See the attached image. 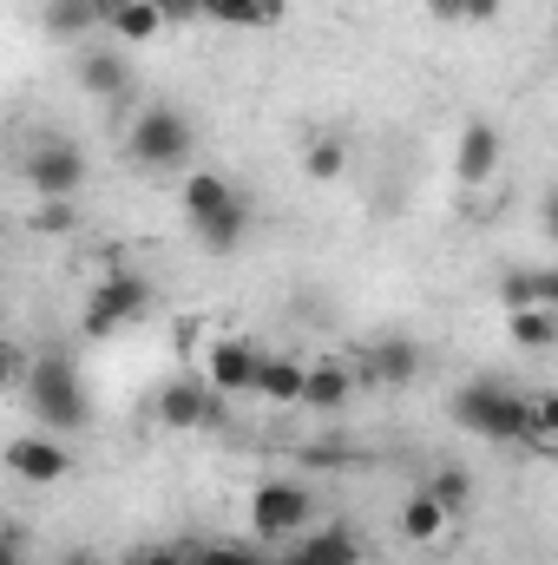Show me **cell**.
Segmentation results:
<instances>
[{
	"instance_id": "6da1fadb",
	"label": "cell",
	"mask_w": 558,
	"mask_h": 565,
	"mask_svg": "<svg viewBox=\"0 0 558 565\" xmlns=\"http://www.w3.org/2000/svg\"><path fill=\"white\" fill-rule=\"evenodd\" d=\"M178 204H184L197 244L217 250V257H230V250L250 237V204H244V191H237L224 171H191V178L178 184Z\"/></svg>"
},
{
	"instance_id": "44dd1931",
	"label": "cell",
	"mask_w": 558,
	"mask_h": 565,
	"mask_svg": "<svg viewBox=\"0 0 558 565\" xmlns=\"http://www.w3.org/2000/svg\"><path fill=\"white\" fill-rule=\"evenodd\" d=\"M500 296H506V309H533V302H552L558 282H552V270H513L500 282Z\"/></svg>"
},
{
	"instance_id": "e0dca14e",
	"label": "cell",
	"mask_w": 558,
	"mask_h": 565,
	"mask_svg": "<svg viewBox=\"0 0 558 565\" xmlns=\"http://www.w3.org/2000/svg\"><path fill=\"white\" fill-rule=\"evenodd\" d=\"M302 369H309V362H296V355H264V362H257V382H250V395H264V402L289 408V402L302 395Z\"/></svg>"
},
{
	"instance_id": "8fae6325",
	"label": "cell",
	"mask_w": 558,
	"mask_h": 565,
	"mask_svg": "<svg viewBox=\"0 0 558 565\" xmlns=\"http://www.w3.org/2000/svg\"><path fill=\"white\" fill-rule=\"evenodd\" d=\"M500 158H506V145H500V132L486 119H466L460 126V145H453V178L460 184H486L500 171Z\"/></svg>"
},
{
	"instance_id": "30bf717a",
	"label": "cell",
	"mask_w": 558,
	"mask_h": 565,
	"mask_svg": "<svg viewBox=\"0 0 558 565\" xmlns=\"http://www.w3.org/2000/svg\"><path fill=\"white\" fill-rule=\"evenodd\" d=\"M257 342L250 335H217L211 342V355H204V382L217 388V395H250V382H257Z\"/></svg>"
},
{
	"instance_id": "4fadbf2b",
	"label": "cell",
	"mask_w": 558,
	"mask_h": 565,
	"mask_svg": "<svg viewBox=\"0 0 558 565\" xmlns=\"http://www.w3.org/2000/svg\"><path fill=\"white\" fill-rule=\"evenodd\" d=\"M73 79H79V93H93V99H126L132 66H126V53H119V46H86Z\"/></svg>"
},
{
	"instance_id": "9c48e42d",
	"label": "cell",
	"mask_w": 558,
	"mask_h": 565,
	"mask_svg": "<svg viewBox=\"0 0 558 565\" xmlns=\"http://www.w3.org/2000/svg\"><path fill=\"white\" fill-rule=\"evenodd\" d=\"M0 460H7V473H13V480H33V487H60V480L73 473V454H66L53 434L7 440V447H0Z\"/></svg>"
},
{
	"instance_id": "cb8c5ba5",
	"label": "cell",
	"mask_w": 558,
	"mask_h": 565,
	"mask_svg": "<svg viewBox=\"0 0 558 565\" xmlns=\"http://www.w3.org/2000/svg\"><path fill=\"white\" fill-rule=\"evenodd\" d=\"M420 493H427V500H440L447 513H460V507L473 500V473H466V467H440V473H433Z\"/></svg>"
},
{
	"instance_id": "2e32d148",
	"label": "cell",
	"mask_w": 558,
	"mask_h": 565,
	"mask_svg": "<svg viewBox=\"0 0 558 565\" xmlns=\"http://www.w3.org/2000/svg\"><path fill=\"white\" fill-rule=\"evenodd\" d=\"M506 335L526 349V355H546L558 342V309L552 302H533V309H506Z\"/></svg>"
},
{
	"instance_id": "ffe728a7",
	"label": "cell",
	"mask_w": 558,
	"mask_h": 565,
	"mask_svg": "<svg viewBox=\"0 0 558 565\" xmlns=\"http://www.w3.org/2000/svg\"><path fill=\"white\" fill-rule=\"evenodd\" d=\"M282 13V0H204V20L217 26H270Z\"/></svg>"
},
{
	"instance_id": "484cf974",
	"label": "cell",
	"mask_w": 558,
	"mask_h": 565,
	"mask_svg": "<svg viewBox=\"0 0 558 565\" xmlns=\"http://www.w3.org/2000/svg\"><path fill=\"white\" fill-rule=\"evenodd\" d=\"M191 565H257V546H244V540H211V546H197Z\"/></svg>"
},
{
	"instance_id": "3957f363",
	"label": "cell",
	"mask_w": 558,
	"mask_h": 565,
	"mask_svg": "<svg viewBox=\"0 0 558 565\" xmlns=\"http://www.w3.org/2000/svg\"><path fill=\"white\" fill-rule=\"evenodd\" d=\"M191 139H197V126L178 106H144L132 119V132H126V151H132L139 171H184L191 164Z\"/></svg>"
},
{
	"instance_id": "5b68a950",
	"label": "cell",
	"mask_w": 558,
	"mask_h": 565,
	"mask_svg": "<svg viewBox=\"0 0 558 565\" xmlns=\"http://www.w3.org/2000/svg\"><path fill=\"white\" fill-rule=\"evenodd\" d=\"M20 171H26V184H33V198H79L86 191V151L73 139H33L26 145V158H20Z\"/></svg>"
},
{
	"instance_id": "d4e9b609",
	"label": "cell",
	"mask_w": 558,
	"mask_h": 565,
	"mask_svg": "<svg viewBox=\"0 0 558 565\" xmlns=\"http://www.w3.org/2000/svg\"><path fill=\"white\" fill-rule=\"evenodd\" d=\"M302 171H309L315 184H335V178L348 171V145L342 139H315L309 145V158H302Z\"/></svg>"
},
{
	"instance_id": "1f68e13d",
	"label": "cell",
	"mask_w": 558,
	"mask_h": 565,
	"mask_svg": "<svg viewBox=\"0 0 558 565\" xmlns=\"http://www.w3.org/2000/svg\"><path fill=\"white\" fill-rule=\"evenodd\" d=\"M0 565H26V553H20V533H0Z\"/></svg>"
},
{
	"instance_id": "7402d4cb",
	"label": "cell",
	"mask_w": 558,
	"mask_h": 565,
	"mask_svg": "<svg viewBox=\"0 0 558 565\" xmlns=\"http://www.w3.org/2000/svg\"><path fill=\"white\" fill-rule=\"evenodd\" d=\"M375 375H382L388 388H408L420 375V349L415 342H382V349H375Z\"/></svg>"
},
{
	"instance_id": "f1b7e54d",
	"label": "cell",
	"mask_w": 558,
	"mask_h": 565,
	"mask_svg": "<svg viewBox=\"0 0 558 565\" xmlns=\"http://www.w3.org/2000/svg\"><path fill=\"white\" fill-rule=\"evenodd\" d=\"M486 20H500V0H466V26H486Z\"/></svg>"
},
{
	"instance_id": "4dcf8cb0",
	"label": "cell",
	"mask_w": 558,
	"mask_h": 565,
	"mask_svg": "<svg viewBox=\"0 0 558 565\" xmlns=\"http://www.w3.org/2000/svg\"><path fill=\"white\" fill-rule=\"evenodd\" d=\"M13 382H20V362H13V349H0V395H13Z\"/></svg>"
},
{
	"instance_id": "d6a6232c",
	"label": "cell",
	"mask_w": 558,
	"mask_h": 565,
	"mask_svg": "<svg viewBox=\"0 0 558 565\" xmlns=\"http://www.w3.org/2000/svg\"><path fill=\"white\" fill-rule=\"evenodd\" d=\"M0 533H13V520H7V500H0Z\"/></svg>"
},
{
	"instance_id": "8992f818",
	"label": "cell",
	"mask_w": 558,
	"mask_h": 565,
	"mask_svg": "<svg viewBox=\"0 0 558 565\" xmlns=\"http://www.w3.org/2000/svg\"><path fill=\"white\" fill-rule=\"evenodd\" d=\"M144 316H151V282L144 277H106L86 296L79 329H86V335H119L126 322H144Z\"/></svg>"
},
{
	"instance_id": "603a6c76",
	"label": "cell",
	"mask_w": 558,
	"mask_h": 565,
	"mask_svg": "<svg viewBox=\"0 0 558 565\" xmlns=\"http://www.w3.org/2000/svg\"><path fill=\"white\" fill-rule=\"evenodd\" d=\"M79 217H73V198H33V217H26V231L33 237H66Z\"/></svg>"
},
{
	"instance_id": "9a60e30c",
	"label": "cell",
	"mask_w": 558,
	"mask_h": 565,
	"mask_svg": "<svg viewBox=\"0 0 558 565\" xmlns=\"http://www.w3.org/2000/svg\"><path fill=\"white\" fill-rule=\"evenodd\" d=\"M296 559L302 565H362V533L355 526H315V533H296Z\"/></svg>"
},
{
	"instance_id": "7c38bea8",
	"label": "cell",
	"mask_w": 558,
	"mask_h": 565,
	"mask_svg": "<svg viewBox=\"0 0 558 565\" xmlns=\"http://www.w3.org/2000/svg\"><path fill=\"white\" fill-rule=\"evenodd\" d=\"M99 26L119 46H144L164 33V13H158V0H99Z\"/></svg>"
},
{
	"instance_id": "f546056e",
	"label": "cell",
	"mask_w": 558,
	"mask_h": 565,
	"mask_svg": "<svg viewBox=\"0 0 558 565\" xmlns=\"http://www.w3.org/2000/svg\"><path fill=\"white\" fill-rule=\"evenodd\" d=\"M158 13L164 20H191V13H204V0H158Z\"/></svg>"
},
{
	"instance_id": "5bb4252c",
	"label": "cell",
	"mask_w": 558,
	"mask_h": 565,
	"mask_svg": "<svg viewBox=\"0 0 558 565\" xmlns=\"http://www.w3.org/2000/svg\"><path fill=\"white\" fill-rule=\"evenodd\" d=\"M348 395H355V375H348L342 362H309V369H302V395H296V408L342 415V408H348Z\"/></svg>"
},
{
	"instance_id": "d6986e66",
	"label": "cell",
	"mask_w": 558,
	"mask_h": 565,
	"mask_svg": "<svg viewBox=\"0 0 558 565\" xmlns=\"http://www.w3.org/2000/svg\"><path fill=\"white\" fill-rule=\"evenodd\" d=\"M99 26V0H53L46 7V33L53 40H86Z\"/></svg>"
},
{
	"instance_id": "52a82bcc",
	"label": "cell",
	"mask_w": 558,
	"mask_h": 565,
	"mask_svg": "<svg viewBox=\"0 0 558 565\" xmlns=\"http://www.w3.org/2000/svg\"><path fill=\"white\" fill-rule=\"evenodd\" d=\"M250 533L257 540H296V533H309V493L296 480H264L250 493Z\"/></svg>"
},
{
	"instance_id": "ac0fdd59",
	"label": "cell",
	"mask_w": 558,
	"mask_h": 565,
	"mask_svg": "<svg viewBox=\"0 0 558 565\" xmlns=\"http://www.w3.org/2000/svg\"><path fill=\"white\" fill-rule=\"evenodd\" d=\"M447 526H453V513H447L440 500H427V493H408V500H401V540H408V546H433Z\"/></svg>"
},
{
	"instance_id": "277c9868",
	"label": "cell",
	"mask_w": 558,
	"mask_h": 565,
	"mask_svg": "<svg viewBox=\"0 0 558 565\" xmlns=\"http://www.w3.org/2000/svg\"><path fill=\"white\" fill-rule=\"evenodd\" d=\"M526 415H533V402H519L500 382H466L453 395V422L480 440H526Z\"/></svg>"
},
{
	"instance_id": "ba28073f",
	"label": "cell",
	"mask_w": 558,
	"mask_h": 565,
	"mask_svg": "<svg viewBox=\"0 0 558 565\" xmlns=\"http://www.w3.org/2000/svg\"><path fill=\"white\" fill-rule=\"evenodd\" d=\"M217 388L204 382V375H178V382H164L158 388V427H171V434H197V427L217 422Z\"/></svg>"
},
{
	"instance_id": "83f0119b",
	"label": "cell",
	"mask_w": 558,
	"mask_h": 565,
	"mask_svg": "<svg viewBox=\"0 0 558 565\" xmlns=\"http://www.w3.org/2000/svg\"><path fill=\"white\" fill-rule=\"evenodd\" d=\"M139 565H191V553H184V546H151Z\"/></svg>"
},
{
	"instance_id": "7a4b0ae2",
	"label": "cell",
	"mask_w": 558,
	"mask_h": 565,
	"mask_svg": "<svg viewBox=\"0 0 558 565\" xmlns=\"http://www.w3.org/2000/svg\"><path fill=\"white\" fill-rule=\"evenodd\" d=\"M20 388H26L33 422L46 427V434H79V427L93 422V402H86V388H79V369H73V355H60V349L33 355V362L20 369Z\"/></svg>"
},
{
	"instance_id": "4316f807",
	"label": "cell",
	"mask_w": 558,
	"mask_h": 565,
	"mask_svg": "<svg viewBox=\"0 0 558 565\" xmlns=\"http://www.w3.org/2000/svg\"><path fill=\"white\" fill-rule=\"evenodd\" d=\"M427 20H440V26H466V0H427Z\"/></svg>"
}]
</instances>
